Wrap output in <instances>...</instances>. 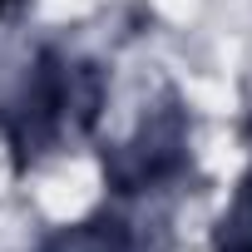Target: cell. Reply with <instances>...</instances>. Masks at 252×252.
I'll return each instance as SVG.
<instances>
[{"mask_svg": "<svg viewBox=\"0 0 252 252\" xmlns=\"http://www.w3.org/2000/svg\"><path fill=\"white\" fill-rule=\"evenodd\" d=\"M183 149H188V129L178 114H158L154 124H144V134L119 149L109 173L119 183V193H144L149 183H163L183 168Z\"/></svg>", "mask_w": 252, "mask_h": 252, "instance_id": "obj_1", "label": "cell"}, {"mask_svg": "<svg viewBox=\"0 0 252 252\" xmlns=\"http://www.w3.org/2000/svg\"><path fill=\"white\" fill-rule=\"evenodd\" d=\"M45 252H134V237H129V227L114 222V218H94L84 227H69V232L50 237Z\"/></svg>", "mask_w": 252, "mask_h": 252, "instance_id": "obj_2", "label": "cell"}, {"mask_svg": "<svg viewBox=\"0 0 252 252\" xmlns=\"http://www.w3.org/2000/svg\"><path fill=\"white\" fill-rule=\"evenodd\" d=\"M213 252H252V173L242 178V188H237L232 208L222 213Z\"/></svg>", "mask_w": 252, "mask_h": 252, "instance_id": "obj_3", "label": "cell"}, {"mask_svg": "<svg viewBox=\"0 0 252 252\" xmlns=\"http://www.w3.org/2000/svg\"><path fill=\"white\" fill-rule=\"evenodd\" d=\"M15 5H20V0H0V20H5V15H10Z\"/></svg>", "mask_w": 252, "mask_h": 252, "instance_id": "obj_4", "label": "cell"}]
</instances>
